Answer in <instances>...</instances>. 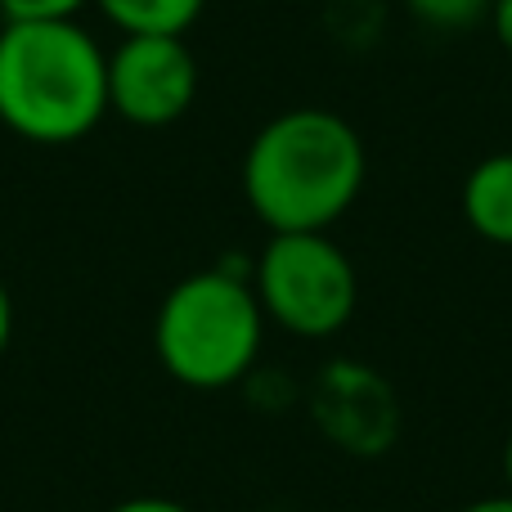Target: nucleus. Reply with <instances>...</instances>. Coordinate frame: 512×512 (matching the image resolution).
<instances>
[{
    "instance_id": "obj_8",
    "label": "nucleus",
    "mask_w": 512,
    "mask_h": 512,
    "mask_svg": "<svg viewBox=\"0 0 512 512\" xmlns=\"http://www.w3.org/2000/svg\"><path fill=\"white\" fill-rule=\"evenodd\" d=\"M122 36H185L207 0H95Z\"/></svg>"
},
{
    "instance_id": "obj_6",
    "label": "nucleus",
    "mask_w": 512,
    "mask_h": 512,
    "mask_svg": "<svg viewBox=\"0 0 512 512\" xmlns=\"http://www.w3.org/2000/svg\"><path fill=\"white\" fill-rule=\"evenodd\" d=\"M310 414L319 436L346 454H382L400 432V405L387 378L355 360H337L319 373Z\"/></svg>"
},
{
    "instance_id": "obj_3",
    "label": "nucleus",
    "mask_w": 512,
    "mask_h": 512,
    "mask_svg": "<svg viewBox=\"0 0 512 512\" xmlns=\"http://www.w3.org/2000/svg\"><path fill=\"white\" fill-rule=\"evenodd\" d=\"M265 342V310L256 301L252 270L212 265L171 283L153 315V355L194 391L234 387L252 373Z\"/></svg>"
},
{
    "instance_id": "obj_1",
    "label": "nucleus",
    "mask_w": 512,
    "mask_h": 512,
    "mask_svg": "<svg viewBox=\"0 0 512 512\" xmlns=\"http://www.w3.org/2000/svg\"><path fill=\"white\" fill-rule=\"evenodd\" d=\"M239 180L270 234L333 230L364 194L369 153L342 113L288 108L252 135Z\"/></svg>"
},
{
    "instance_id": "obj_5",
    "label": "nucleus",
    "mask_w": 512,
    "mask_h": 512,
    "mask_svg": "<svg viewBox=\"0 0 512 512\" xmlns=\"http://www.w3.org/2000/svg\"><path fill=\"white\" fill-rule=\"evenodd\" d=\"M198 99V59L185 36H122L108 54V113L140 131L176 126Z\"/></svg>"
},
{
    "instance_id": "obj_14",
    "label": "nucleus",
    "mask_w": 512,
    "mask_h": 512,
    "mask_svg": "<svg viewBox=\"0 0 512 512\" xmlns=\"http://www.w3.org/2000/svg\"><path fill=\"white\" fill-rule=\"evenodd\" d=\"M459 512H512V495H508V490H504V495H486V499H477V504H468Z\"/></svg>"
},
{
    "instance_id": "obj_13",
    "label": "nucleus",
    "mask_w": 512,
    "mask_h": 512,
    "mask_svg": "<svg viewBox=\"0 0 512 512\" xmlns=\"http://www.w3.org/2000/svg\"><path fill=\"white\" fill-rule=\"evenodd\" d=\"M9 342H14V292L0 279V355L9 351Z\"/></svg>"
},
{
    "instance_id": "obj_2",
    "label": "nucleus",
    "mask_w": 512,
    "mask_h": 512,
    "mask_svg": "<svg viewBox=\"0 0 512 512\" xmlns=\"http://www.w3.org/2000/svg\"><path fill=\"white\" fill-rule=\"evenodd\" d=\"M108 117V50L77 23L0 27V126L18 140L77 144Z\"/></svg>"
},
{
    "instance_id": "obj_9",
    "label": "nucleus",
    "mask_w": 512,
    "mask_h": 512,
    "mask_svg": "<svg viewBox=\"0 0 512 512\" xmlns=\"http://www.w3.org/2000/svg\"><path fill=\"white\" fill-rule=\"evenodd\" d=\"M405 9L432 32H468L477 23H490L495 0H405Z\"/></svg>"
},
{
    "instance_id": "obj_10",
    "label": "nucleus",
    "mask_w": 512,
    "mask_h": 512,
    "mask_svg": "<svg viewBox=\"0 0 512 512\" xmlns=\"http://www.w3.org/2000/svg\"><path fill=\"white\" fill-rule=\"evenodd\" d=\"M95 0H0L5 23H68Z\"/></svg>"
},
{
    "instance_id": "obj_7",
    "label": "nucleus",
    "mask_w": 512,
    "mask_h": 512,
    "mask_svg": "<svg viewBox=\"0 0 512 512\" xmlns=\"http://www.w3.org/2000/svg\"><path fill=\"white\" fill-rule=\"evenodd\" d=\"M459 212L477 239L512 248V149L490 153L463 176Z\"/></svg>"
},
{
    "instance_id": "obj_15",
    "label": "nucleus",
    "mask_w": 512,
    "mask_h": 512,
    "mask_svg": "<svg viewBox=\"0 0 512 512\" xmlns=\"http://www.w3.org/2000/svg\"><path fill=\"white\" fill-rule=\"evenodd\" d=\"M504 481H508V495H512V436H508V445H504Z\"/></svg>"
},
{
    "instance_id": "obj_4",
    "label": "nucleus",
    "mask_w": 512,
    "mask_h": 512,
    "mask_svg": "<svg viewBox=\"0 0 512 512\" xmlns=\"http://www.w3.org/2000/svg\"><path fill=\"white\" fill-rule=\"evenodd\" d=\"M252 288L265 324H279L301 342L337 337L360 306V274L328 230L270 234L252 261Z\"/></svg>"
},
{
    "instance_id": "obj_12",
    "label": "nucleus",
    "mask_w": 512,
    "mask_h": 512,
    "mask_svg": "<svg viewBox=\"0 0 512 512\" xmlns=\"http://www.w3.org/2000/svg\"><path fill=\"white\" fill-rule=\"evenodd\" d=\"M490 32L504 45V54H512V0H495V9H490Z\"/></svg>"
},
{
    "instance_id": "obj_11",
    "label": "nucleus",
    "mask_w": 512,
    "mask_h": 512,
    "mask_svg": "<svg viewBox=\"0 0 512 512\" xmlns=\"http://www.w3.org/2000/svg\"><path fill=\"white\" fill-rule=\"evenodd\" d=\"M108 512H194V508L176 504V499H162V495H140V499H122V504H113Z\"/></svg>"
}]
</instances>
